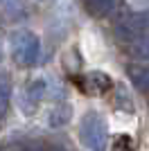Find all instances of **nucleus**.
I'll return each mask as SVG.
<instances>
[{
  "mask_svg": "<svg viewBox=\"0 0 149 151\" xmlns=\"http://www.w3.org/2000/svg\"><path fill=\"white\" fill-rule=\"evenodd\" d=\"M12 54L18 65L23 68H32L36 65L41 59V41L36 34H32L27 29L14 32L12 34Z\"/></svg>",
  "mask_w": 149,
  "mask_h": 151,
  "instance_id": "f257e3e1",
  "label": "nucleus"
},
{
  "mask_svg": "<svg viewBox=\"0 0 149 151\" xmlns=\"http://www.w3.org/2000/svg\"><path fill=\"white\" fill-rule=\"evenodd\" d=\"M106 122L99 113H86L79 124V140L88 151H106Z\"/></svg>",
  "mask_w": 149,
  "mask_h": 151,
  "instance_id": "f03ea898",
  "label": "nucleus"
},
{
  "mask_svg": "<svg viewBox=\"0 0 149 151\" xmlns=\"http://www.w3.org/2000/svg\"><path fill=\"white\" fill-rule=\"evenodd\" d=\"M147 29H149V12H129L115 23L113 34L120 43L133 45Z\"/></svg>",
  "mask_w": 149,
  "mask_h": 151,
  "instance_id": "7ed1b4c3",
  "label": "nucleus"
},
{
  "mask_svg": "<svg viewBox=\"0 0 149 151\" xmlns=\"http://www.w3.org/2000/svg\"><path fill=\"white\" fill-rule=\"evenodd\" d=\"M45 93H48V83H45L43 79H34V81L25 83L23 93H20V97H18L20 111H23L25 115L36 113V108H38V104L43 101Z\"/></svg>",
  "mask_w": 149,
  "mask_h": 151,
  "instance_id": "20e7f679",
  "label": "nucleus"
},
{
  "mask_svg": "<svg viewBox=\"0 0 149 151\" xmlns=\"http://www.w3.org/2000/svg\"><path fill=\"white\" fill-rule=\"evenodd\" d=\"M79 83L84 88V93H88V95H99L111 88V79L106 75H102V72H88L84 77V81H79Z\"/></svg>",
  "mask_w": 149,
  "mask_h": 151,
  "instance_id": "39448f33",
  "label": "nucleus"
},
{
  "mask_svg": "<svg viewBox=\"0 0 149 151\" xmlns=\"http://www.w3.org/2000/svg\"><path fill=\"white\" fill-rule=\"evenodd\" d=\"M70 117H72V106L66 104V101H61V104H56V106L48 113V124L54 126V129H59V126L68 124Z\"/></svg>",
  "mask_w": 149,
  "mask_h": 151,
  "instance_id": "423d86ee",
  "label": "nucleus"
},
{
  "mask_svg": "<svg viewBox=\"0 0 149 151\" xmlns=\"http://www.w3.org/2000/svg\"><path fill=\"white\" fill-rule=\"evenodd\" d=\"M129 77L140 93H149V63H145V65H129Z\"/></svg>",
  "mask_w": 149,
  "mask_h": 151,
  "instance_id": "0eeeda50",
  "label": "nucleus"
},
{
  "mask_svg": "<svg viewBox=\"0 0 149 151\" xmlns=\"http://www.w3.org/2000/svg\"><path fill=\"white\" fill-rule=\"evenodd\" d=\"M9 99H12V79H9V75H0V120L7 113Z\"/></svg>",
  "mask_w": 149,
  "mask_h": 151,
  "instance_id": "6e6552de",
  "label": "nucleus"
},
{
  "mask_svg": "<svg viewBox=\"0 0 149 151\" xmlns=\"http://www.w3.org/2000/svg\"><path fill=\"white\" fill-rule=\"evenodd\" d=\"M0 7H2L12 18H20V16L25 14L23 0H0Z\"/></svg>",
  "mask_w": 149,
  "mask_h": 151,
  "instance_id": "1a4fd4ad",
  "label": "nucleus"
},
{
  "mask_svg": "<svg viewBox=\"0 0 149 151\" xmlns=\"http://www.w3.org/2000/svg\"><path fill=\"white\" fill-rule=\"evenodd\" d=\"M88 7H90V12L99 14V16H106V14L113 12V7H115V0H86Z\"/></svg>",
  "mask_w": 149,
  "mask_h": 151,
  "instance_id": "9d476101",
  "label": "nucleus"
},
{
  "mask_svg": "<svg viewBox=\"0 0 149 151\" xmlns=\"http://www.w3.org/2000/svg\"><path fill=\"white\" fill-rule=\"evenodd\" d=\"M133 57L138 59H149V29L133 43Z\"/></svg>",
  "mask_w": 149,
  "mask_h": 151,
  "instance_id": "9b49d317",
  "label": "nucleus"
},
{
  "mask_svg": "<svg viewBox=\"0 0 149 151\" xmlns=\"http://www.w3.org/2000/svg\"><path fill=\"white\" fill-rule=\"evenodd\" d=\"M2 57H5V52H2V41H0V63H2Z\"/></svg>",
  "mask_w": 149,
  "mask_h": 151,
  "instance_id": "f8f14e48",
  "label": "nucleus"
},
{
  "mask_svg": "<svg viewBox=\"0 0 149 151\" xmlns=\"http://www.w3.org/2000/svg\"><path fill=\"white\" fill-rule=\"evenodd\" d=\"M50 151H66V149H61V147H52Z\"/></svg>",
  "mask_w": 149,
  "mask_h": 151,
  "instance_id": "ddd939ff",
  "label": "nucleus"
}]
</instances>
